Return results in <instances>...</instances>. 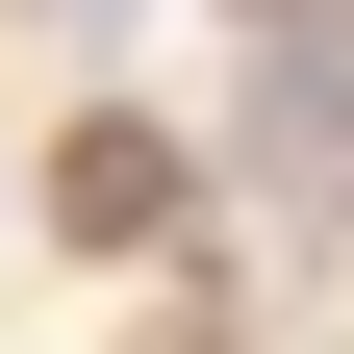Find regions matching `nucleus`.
Wrapping results in <instances>:
<instances>
[{
	"mask_svg": "<svg viewBox=\"0 0 354 354\" xmlns=\"http://www.w3.org/2000/svg\"><path fill=\"white\" fill-rule=\"evenodd\" d=\"M279 152H304V177L354 152V51H279Z\"/></svg>",
	"mask_w": 354,
	"mask_h": 354,
	"instance_id": "f03ea898",
	"label": "nucleus"
},
{
	"mask_svg": "<svg viewBox=\"0 0 354 354\" xmlns=\"http://www.w3.org/2000/svg\"><path fill=\"white\" fill-rule=\"evenodd\" d=\"M51 203H76V253H177V203H203V177H177L152 127H76V152H51Z\"/></svg>",
	"mask_w": 354,
	"mask_h": 354,
	"instance_id": "f257e3e1",
	"label": "nucleus"
}]
</instances>
